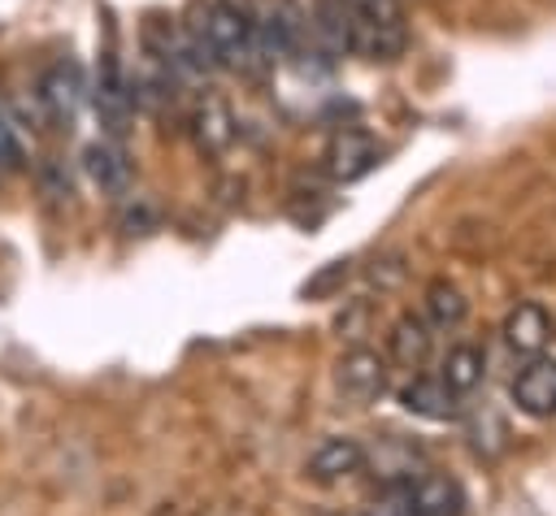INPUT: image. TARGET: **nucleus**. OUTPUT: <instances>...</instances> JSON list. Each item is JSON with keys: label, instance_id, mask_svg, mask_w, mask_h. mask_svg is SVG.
<instances>
[{"label": "nucleus", "instance_id": "obj_1", "mask_svg": "<svg viewBox=\"0 0 556 516\" xmlns=\"http://www.w3.org/2000/svg\"><path fill=\"white\" fill-rule=\"evenodd\" d=\"M334 390L348 408H369L387 395V360L369 347H352L334 364Z\"/></svg>", "mask_w": 556, "mask_h": 516}, {"label": "nucleus", "instance_id": "obj_2", "mask_svg": "<svg viewBox=\"0 0 556 516\" xmlns=\"http://www.w3.org/2000/svg\"><path fill=\"white\" fill-rule=\"evenodd\" d=\"M83 95H87V87H83L78 65H74V61H56V65L39 78V108H43V121L70 130V121H74Z\"/></svg>", "mask_w": 556, "mask_h": 516}, {"label": "nucleus", "instance_id": "obj_3", "mask_svg": "<svg viewBox=\"0 0 556 516\" xmlns=\"http://www.w3.org/2000/svg\"><path fill=\"white\" fill-rule=\"evenodd\" d=\"M91 100H96V113H100V126L109 130V139H117V134L126 130L130 113H135V95H130V82H126L122 65L113 61V52H109L104 65H100V78H96Z\"/></svg>", "mask_w": 556, "mask_h": 516}, {"label": "nucleus", "instance_id": "obj_4", "mask_svg": "<svg viewBox=\"0 0 556 516\" xmlns=\"http://www.w3.org/2000/svg\"><path fill=\"white\" fill-rule=\"evenodd\" d=\"M378 156H382V147H378L374 134H365V130H339L330 139V147H326V173L334 182H352V178L369 173L378 165Z\"/></svg>", "mask_w": 556, "mask_h": 516}, {"label": "nucleus", "instance_id": "obj_5", "mask_svg": "<svg viewBox=\"0 0 556 516\" xmlns=\"http://www.w3.org/2000/svg\"><path fill=\"white\" fill-rule=\"evenodd\" d=\"M513 403L526 416H556V360L534 356L517 377H513Z\"/></svg>", "mask_w": 556, "mask_h": 516}, {"label": "nucleus", "instance_id": "obj_6", "mask_svg": "<svg viewBox=\"0 0 556 516\" xmlns=\"http://www.w3.org/2000/svg\"><path fill=\"white\" fill-rule=\"evenodd\" d=\"M83 169H87V178L100 186V195H109V199H126V195H130V160H126V152H122L113 139L87 143Z\"/></svg>", "mask_w": 556, "mask_h": 516}, {"label": "nucleus", "instance_id": "obj_7", "mask_svg": "<svg viewBox=\"0 0 556 516\" xmlns=\"http://www.w3.org/2000/svg\"><path fill=\"white\" fill-rule=\"evenodd\" d=\"M500 334H504V347H508V351H517V356H539V351L547 347V338H552V317H547L543 304L526 299V304H517V308L504 317Z\"/></svg>", "mask_w": 556, "mask_h": 516}, {"label": "nucleus", "instance_id": "obj_8", "mask_svg": "<svg viewBox=\"0 0 556 516\" xmlns=\"http://www.w3.org/2000/svg\"><path fill=\"white\" fill-rule=\"evenodd\" d=\"M365 447L356 442V438H348V434H334V438H321L317 447H313V455H308V464H304V473L313 477V481H339V477H352V473H361L365 468Z\"/></svg>", "mask_w": 556, "mask_h": 516}, {"label": "nucleus", "instance_id": "obj_9", "mask_svg": "<svg viewBox=\"0 0 556 516\" xmlns=\"http://www.w3.org/2000/svg\"><path fill=\"white\" fill-rule=\"evenodd\" d=\"M400 403L413 412V416H426V421H452L460 412V395H452L439 377H413L404 390H400Z\"/></svg>", "mask_w": 556, "mask_h": 516}, {"label": "nucleus", "instance_id": "obj_10", "mask_svg": "<svg viewBox=\"0 0 556 516\" xmlns=\"http://www.w3.org/2000/svg\"><path fill=\"white\" fill-rule=\"evenodd\" d=\"M430 325L421 321V317H413V312H404L395 325H391V334H387V351H391V360L400 364V369H421L426 360H430Z\"/></svg>", "mask_w": 556, "mask_h": 516}, {"label": "nucleus", "instance_id": "obj_11", "mask_svg": "<svg viewBox=\"0 0 556 516\" xmlns=\"http://www.w3.org/2000/svg\"><path fill=\"white\" fill-rule=\"evenodd\" d=\"M482 377H486V351L473 343H456L439 364V382L452 395H473L482 386Z\"/></svg>", "mask_w": 556, "mask_h": 516}, {"label": "nucleus", "instance_id": "obj_12", "mask_svg": "<svg viewBox=\"0 0 556 516\" xmlns=\"http://www.w3.org/2000/svg\"><path fill=\"white\" fill-rule=\"evenodd\" d=\"M191 134H195V147H200V152H208V156L226 152L230 139H235L230 108H226L222 100H204V104L195 108V117H191Z\"/></svg>", "mask_w": 556, "mask_h": 516}, {"label": "nucleus", "instance_id": "obj_13", "mask_svg": "<svg viewBox=\"0 0 556 516\" xmlns=\"http://www.w3.org/2000/svg\"><path fill=\"white\" fill-rule=\"evenodd\" d=\"M465 295L452 286V282H430V291H426V312H430V325H439V330H452V325H460L465 321Z\"/></svg>", "mask_w": 556, "mask_h": 516}, {"label": "nucleus", "instance_id": "obj_14", "mask_svg": "<svg viewBox=\"0 0 556 516\" xmlns=\"http://www.w3.org/2000/svg\"><path fill=\"white\" fill-rule=\"evenodd\" d=\"M339 9L356 22H369L382 30H404V4L400 0H339Z\"/></svg>", "mask_w": 556, "mask_h": 516}, {"label": "nucleus", "instance_id": "obj_15", "mask_svg": "<svg viewBox=\"0 0 556 516\" xmlns=\"http://www.w3.org/2000/svg\"><path fill=\"white\" fill-rule=\"evenodd\" d=\"M504 442H508V429H504V421L491 412V408H482V416H473L469 421V447L478 451V455H500L504 451Z\"/></svg>", "mask_w": 556, "mask_h": 516}, {"label": "nucleus", "instance_id": "obj_16", "mask_svg": "<svg viewBox=\"0 0 556 516\" xmlns=\"http://www.w3.org/2000/svg\"><path fill=\"white\" fill-rule=\"evenodd\" d=\"M17 130H22L17 117L0 104V173H9V169L22 165V134Z\"/></svg>", "mask_w": 556, "mask_h": 516}, {"label": "nucleus", "instance_id": "obj_17", "mask_svg": "<svg viewBox=\"0 0 556 516\" xmlns=\"http://www.w3.org/2000/svg\"><path fill=\"white\" fill-rule=\"evenodd\" d=\"M348 278H352V260H330L317 278L304 282V295H330V291H339Z\"/></svg>", "mask_w": 556, "mask_h": 516}]
</instances>
